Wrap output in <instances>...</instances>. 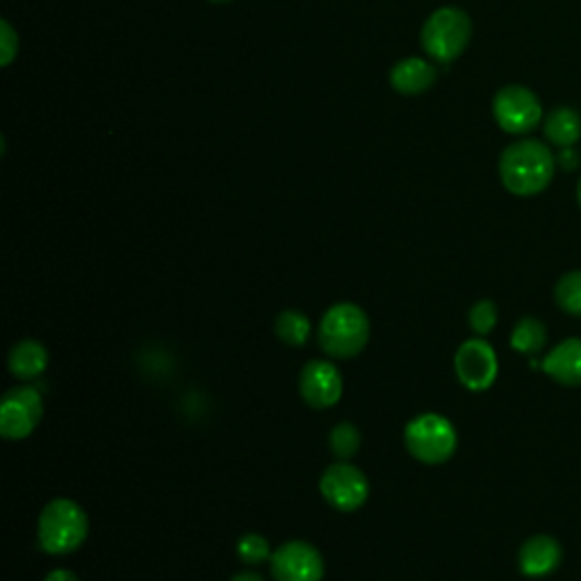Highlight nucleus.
Listing matches in <instances>:
<instances>
[{
	"instance_id": "1",
	"label": "nucleus",
	"mask_w": 581,
	"mask_h": 581,
	"mask_svg": "<svg viewBox=\"0 0 581 581\" xmlns=\"http://www.w3.org/2000/svg\"><path fill=\"white\" fill-rule=\"evenodd\" d=\"M557 160L548 145L527 139L512 143L500 157V179L508 194L536 196L548 189Z\"/></svg>"
},
{
	"instance_id": "2",
	"label": "nucleus",
	"mask_w": 581,
	"mask_h": 581,
	"mask_svg": "<svg viewBox=\"0 0 581 581\" xmlns=\"http://www.w3.org/2000/svg\"><path fill=\"white\" fill-rule=\"evenodd\" d=\"M89 536V516L85 508L68 497L51 500L36 523V538L51 557L76 552Z\"/></svg>"
},
{
	"instance_id": "3",
	"label": "nucleus",
	"mask_w": 581,
	"mask_h": 581,
	"mask_svg": "<svg viewBox=\"0 0 581 581\" xmlns=\"http://www.w3.org/2000/svg\"><path fill=\"white\" fill-rule=\"evenodd\" d=\"M371 339V320L361 307L339 303L325 311L318 325V343L335 359H352L361 354Z\"/></svg>"
},
{
	"instance_id": "4",
	"label": "nucleus",
	"mask_w": 581,
	"mask_h": 581,
	"mask_svg": "<svg viewBox=\"0 0 581 581\" xmlns=\"http://www.w3.org/2000/svg\"><path fill=\"white\" fill-rule=\"evenodd\" d=\"M409 454L425 465H441L457 452L459 436L454 425L441 414H420L405 427Z\"/></svg>"
},
{
	"instance_id": "5",
	"label": "nucleus",
	"mask_w": 581,
	"mask_h": 581,
	"mask_svg": "<svg viewBox=\"0 0 581 581\" xmlns=\"http://www.w3.org/2000/svg\"><path fill=\"white\" fill-rule=\"evenodd\" d=\"M472 36L470 17L459 8L436 10L423 25L420 42L429 57L436 62H454L468 46Z\"/></svg>"
},
{
	"instance_id": "6",
	"label": "nucleus",
	"mask_w": 581,
	"mask_h": 581,
	"mask_svg": "<svg viewBox=\"0 0 581 581\" xmlns=\"http://www.w3.org/2000/svg\"><path fill=\"white\" fill-rule=\"evenodd\" d=\"M44 397L32 386L10 388L0 399V434L8 441H21L40 427Z\"/></svg>"
},
{
	"instance_id": "7",
	"label": "nucleus",
	"mask_w": 581,
	"mask_h": 581,
	"mask_svg": "<svg viewBox=\"0 0 581 581\" xmlns=\"http://www.w3.org/2000/svg\"><path fill=\"white\" fill-rule=\"evenodd\" d=\"M493 117L504 132L527 134L540 123L542 107L531 89L508 85L493 98Z\"/></svg>"
},
{
	"instance_id": "8",
	"label": "nucleus",
	"mask_w": 581,
	"mask_h": 581,
	"mask_svg": "<svg viewBox=\"0 0 581 581\" xmlns=\"http://www.w3.org/2000/svg\"><path fill=\"white\" fill-rule=\"evenodd\" d=\"M320 493L325 502L335 506L337 512L350 514L366 504L371 486H369V478L363 475L357 465L348 461H339L322 472Z\"/></svg>"
},
{
	"instance_id": "9",
	"label": "nucleus",
	"mask_w": 581,
	"mask_h": 581,
	"mask_svg": "<svg viewBox=\"0 0 581 581\" xmlns=\"http://www.w3.org/2000/svg\"><path fill=\"white\" fill-rule=\"evenodd\" d=\"M497 354L484 339H468L459 346L454 354V373L468 391L482 393L491 388L497 380Z\"/></svg>"
},
{
	"instance_id": "10",
	"label": "nucleus",
	"mask_w": 581,
	"mask_h": 581,
	"mask_svg": "<svg viewBox=\"0 0 581 581\" xmlns=\"http://www.w3.org/2000/svg\"><path fill=\"white\" fill-rule=\"evenodd\" d=\"M271 574L275 581H322V555L307 540H288L273 552Z\"/></svg>"
},
{
	"instance_id": "11",
	"label": "nucleus",
	"mask_w": 581,
	"mask_h": 581,
	"mask_svg": "<svg viewBox=\"0 0 581 581\" xmlns=\"http://www.w3.org/2000/svg\"><path fill=\"white\" fill-rule=\"evenodd\" d=\"M300 395L311 409H330L343 395V377L332 361L311 359L300 373Z\"/></svg>"
},
{
	"instance_id": "12",
	"label": "nucleus",
	"mask_w": 581,
	"mask_h": 581,
	"mask_svg": "<svg viewBox=\"0 0 581 581\" xmlns=\"http://www.w3.org/2000/svg\"><path fill=\"white\" fill-rule=\"evenodd\" d=\"M561 557L563 552H561L559 540L548 534H538L523 542L520 555H518V566L525 577L540 579V577L552 574L559 568Z\"/></svg>"
},
{
	"instance_id": "13",
	"label": "nucleus",
	"mask_w": 581,
	"mask_h": 581,
	"mask_svg": "<svg viewBox=\"0 0 581 581\" xmlns=\"http://www.w3.org/2000/svg\"><path fill=\"white\" fill-rule=\"evenodd\" d=\"M540 369L561 386H581V339L561 341L540 361Z\"/></svg>"
},
{
	"instance_id": "14",
	"label": "nucleus",
	"mask_w": 581,
	"mask_h": 581,
	"mask_svg": "<svg viewBox=\"0 0 581 581\" xmlns=\"http://www.w3.org/2000/svg\"><path fill=\"white\" fill-rule=\"evenodd\" d=\"M436 83V66L423 57H407L391 70V85L397 94L418 96Z\"/></svg>"
},
{
	"instance_id": "15",
	"label": "nucleus",
	"mask_w": 581,
	"mask_h": 581,
	"mask_svg": "<svg viewBox=\"0 0 581 581\" xmlns=\"http://www.w3.org/2000/svg\"><path fill=\"white\" fill-rule=\"evenodd\" d=\"M10 373L21 382H32L42 377L48 369V350L34 339H23L10 350L8 359Z\"/></svg>"
},
{
	"instance_id": "16",
	"label": "nucleus",
	"mask_w": 581,
	"mask_h": 581,
	"mask_svg": "<svg viewBox=\"0 0 581 581\" xmlns=\"http://www.w3.org/2000/svg\"><path fill=\"white\" fill-rule=\"evenodd\" d=\"M545 136L559 149H568L581 139V117L572 107H557L550 117L545 119Z\"/></svg>"
},
{
	"instance_id": "17",
	"label": "nucleus",
	"mask_w": 581,
	"mask_h": 581,
	"mask_svg": "<svg viewBox=\"0 0 581 581\" xmlns=\"http://www.w3.org/2000/svg\"><path fill=\"white\" fill-rule=\"evenodd\" d=\"M545 343H548V330H545V325L538 318L525 316L516 322L512 332V348L516 352L534 357L545 348Z\"/></svg>"
},
{
	"instance_id": "18",
	"label": "nucleus",
	"mask_w": 581,
	"mask_h": 581,
	"mask_svg": "<svg viewBox=\"0 0 581 581\" xmlns=\"http://www.w3.org/2000/svg\"><path fill=\"white\" fill-rule=\"evenodd\" d=\"M309 332H311V322L303 311L286 309L275 320V335L286 346L294 348L305 346L309 341Z\"/></svg>"
},
{
	"instance_id": "19",
	"label": "nucleus",
	"mask_w": 581,
	"mask_h": 581,
	"mask_svg": "<svg viewBox=\"0 0 581 581\" xmlns=\"http://www.w3.org/2000/svg\"><path fill=\"white\" fill-rule=\"evenodd\" d=\"M555 300L557 305L570 314L581 316V271L566 273L555 286Z\"/></svg>"
},
{
	"instance_id": "20",
	"label": "nucleus",
	"mask_w": 581,
	"mask_h": 581,
	"mask_svg": "<svg viewBox=\"0 0 581 581\" xmlns=\"http://www.w3.org/2000/svg\"><path fill=\"white\" fill-rule=\"evenodd\" d=\"M361 446V434L352 423H339L330 434V450L339 461H350Z\"/></svg>"
},
{
	"instance_id": "21",
	"label": "nucleus",
	"mask_w": 581,
	"mask_h": 581,
	"mask_svg": "<svg viewBox=\"0 0 581 581\" xmlns=\"http://www.w3.org/2000/svg\"><path fill=\"white\" fill-rule=\"evenodd\" d=\"M237 555L243 563H250V566L264 563L273 557L271 542L262 534H243L237 542Z\"/></svg>"
},
{
	"instance_id": "22",
	"label": "nucleus",
	"mask_w": 581,
	"mask_h": 581,
	"mask_svg": "<svg viewBox=\"0 0 581 581\" xmlns=\"http://www.w3.org/2000/svg\"><path fill=\"white\" fill-rule=\"evenodd\" d=\"M468 325L472 327V332L486 337L493 332V327L497 325V307L491 300H480L478 305H472L468 314Z\"/></svg>"
},
{
	"instance_id": "23",
	"label": "nucleus",
	"mask_w": 581,
	"mask_h": 581,
	"mask_svg": "<svg viewBox=\"0 0 581 581\" xmlns=\"http://www.w3.org/2000/svg\"><path fill=\"white\" fill-rule=\"evenodd\" d=\"M17 51H19V36L14 34L12 25L8 21H3V57H0V62L8 66L14 59Z\"/></svg>"
},
{
	"instance_id": "24",
	"label": "nucleus",
	"mask_w": 581,
	"mask_h": 581,
	"mask_svg": "<svg viewBox=\"0 0 581 581\" xmlns=\"http://www.w3.org/2000/svg\"><path fill=\"white\" fill-rule=\"evenodd\" d=\"M581 157L579 153L574 151V145H568V149H559V155H557V164L563 168V171H574L579 166Z\"/></svg>"
},
{
	"instance_id": "25",
	"label": "nucleus",
	"mask_w": 581,
	"mask_h": 581,
	"mask_svg": "<svg viewBox=\"0 0 581 581\" xmlns=\"http://www.w3.org/2000/svg\"><path fill=\"white\" fill-rule=\"evenodd\" d=\"M44 581H80V579H78V574H73L70 570H64V568H59V570H53V572H48V577H46Z\"/></svg>"
},
{
	"instance_id": "26",
	"label": "nucleus",
	"mask_w": 581,
	"mask_h": 581,
	"mask_svg": "<svg viewBox=\"0 0 581 581\" xmlns=\"http://www.w3.org/2000/svg\"><path fill=\"white\" fill-rule=\"evenodd\" d=\"M230 581H266L260 572H239Z\"/></svg>"
},
{
	"instance_id": "27",
	"label": "nucleus",
	"mask_w": 581,
	"mask_h": 581,
	"mask_svg": "<svg viewBox=\"0 0 581 581\" xmlns=\"http://www.w3.org/2000/svg\"><path fill=\"white\" fill-rule=\"evenodd\" d=\"M577 200H579V207H581V182H579V187H577Z\"/></svg>"
},
{
	"instance_id": "28",
	"label": "nucleus",
	"mask_w": 581,
	"mask_h": 581,
	"mask_svg": "<svg viewBox=\"0 0 581 581\" xmlns=\"http://www.w3.org/2000/svg\"><path fill=\"white\" fill-rule=\"evenodd\" d=\"M209 3H230V0H209Z\"/></svg>"
}]
</instances>
